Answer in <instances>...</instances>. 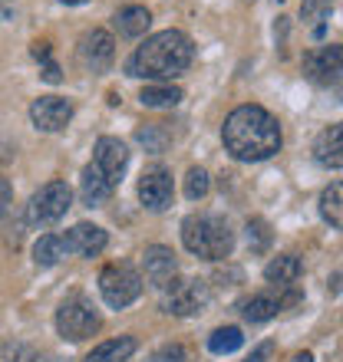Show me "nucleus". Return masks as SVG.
Returning a JSON list of instances; mask_svg holds the SVG:
<instances>
[{
	"label": "nucleus",
	"instance_id": "nucleus-9",
	"mask_svg": "<svg viewBox=\"0 0 343 362\" xmlns=\"http://www.w3.org/2000/svg\"><path fill=\"white\" fill-rule=\"evenodd\" d=\"M300 303V293L297 290H287V286H274V290H264V293L251 296L248 303H244V320L248 323H267V320H274L277 313H284L291 306Z\"/></svg>",
	"mask_w": 343,
	"mask_h": 362
},
{
	"label": "nucleus",
	"instance_id": "nucleus-16",
	"mask_svg": "<svg viewBox=\"0 0 343 362\" xmlns=\"http://www.w3.org/2000/svg\"><path fill=\"white\" fill-rule=\"evenodd\" d=\"M314 162L320 168H343V122L327 125L314 142Z\"/></svg>",
	"mask_w": 343,
	"mask_h": 362
},
{
	"label": "nucleus",
	"instance_id": "nucleus-38",
	"mask_svg": "<svg viewBox=\"0 0 343 362\" xmlns=\"http://www.w3.org/2000/svg\"><path fill=\"white\" fill-rule=\"evenodd\" d=\"M274 4H284V0H274Z\"/></svg>",
	"mask_w": 343,
	"mask_h": 362
},
{
	"label": "nucleus",
	"instance_id": "nucleus-6",
	"mask_svg": "<svg viewBox=\"0 0 343 362\" xmlns=\"http://www.w3.org/2000/svg\"><path fill=\"white\" fill-rule=\"evenodd\" d=\"M99 293H103L106 306L125 310L129 303H135L142 296V276H139L135 267H129V264H109L99 274Z\"/></svg>",
	"mask_w": 343,
	"mask_h": 362
},
{
	"label": "nucleus",
	"instance_id": "nucleus-35",
	"mask_svg": "<svg viewBox=\"0 0 343 362\" xmlns=\"http://www.w3.org/2000/svg\"><path fill=\"white\" fill-rule=\"evenodd\" d=\"M294 362H314V356H310V353H297Z\"/></svg>",
	"mask_w": 343,
	"mask_h": 362
},
{
	"label": "nucleus",
	"instance_id": "nucleus-15",
	"mask_svg": "<svg viewBox=\"0 0 343 362\" xmlns=\"http://www.w3.org/2000/svg\"><path fill=\"white\" fill-rule=\"evenodd\" d=\"M63 240H67V250L69 254H77V257H99L106 250V244H109V234H106L99 224H73V228L63 234Z\"/></svg>",
	"mask_w": 343,
	"mask_h": 362
},
{
	"label": "nucleus",
	"instance_id": "nucleus-17",
	"mask_svg": "<svg viewBox=\"0 0 343 362\" xmlns=\"http://www.w3.org/2000/svg\"><path fill=\"white\" fill-rule=\"evenodd\" d=\"M113 194V185H109V178H106L99 168L93 165H86L83 175H79V198H83L86 208H99V204H106V198Z\"/></svg>",
	"mask_w": 343,
	"mask_h": 362
},
{
	"label": "nucleus",
	"instance_id": "nucleus-3",
	"mask_svg": "<svg viewBox=\"0 0 343 362\" xmlns=\"http://www.w3.org/2000/svg\"><path fill=\"white\" fill-rule=\"evenodd\" d=\"M181 244L201 260H228L235 250V230L221 214H189L181 221Z\"/></svg>",
	"mask_w": 343,
	"mask_h": 362
},
{
	"label": "nucleus",
	"instance_id": "nucleus-19",
	"mask_svg": "<svg viewBox=\"0 0 343 362\" xmlns=\"http://www.w3.org/2000/svg\"><path fill=\"white\" fill-rule=\"evenodd\" d=\"M135 336H116V339H106L86 356L83 362H129V356L135 353Z\"/></svg>",
	"mask_w": 343,
	"mask_h": 362
},
{
	"label": "nucleus",
	"instance_id": "nucleus-24",
	"mask_svg": "<svg viewBox=\"0 0 343 362\" xmlns=\"http://www.w3.org/2000/svg\"><path fill=\"white\" fill-rule=\"evenodd\" d=\"M181 99H185V93H181L179 86H145L142 93H139V103L149 105V109H172V105H179Z\"/></svg>",
	"mask_w": 343,
	"mask_h": 362
},
{
	"label": "nucleus",
	"instance_id": "nucleus-12",
	"mask_svg": "<svg viewBox=\"0 0 343 362\" xmlns=\"http://www.w3.org/2000/svg\"><path fill=\"white\" fill-rule=\"evenodd\" d=\"M79 59H83L86 69L106 73L116 59L113 33H109V30H89V33H83V40H79Z\"/></svg>",
	"mask_w": 343,
	"mask_h": 362
},
{
	"label": "nucleus",
	"instance_id": "nucleus-26",
	"mask_svg": "<svg viewBox=\"0 0 343 362\" xmlns=\"http://www.w3.org/2000/svg\"><path fill=\"white\" fill-rule=\"evenodd\" d=\"M244 238H248V247L254 250V254H264L267 247H271V224H267L264 218H251L248 224H244Z\"/></svg>",
	"mask_w": 343,
	"mask_h": 362
},
{
	"label": "nucleus",
	"instance_id": "nucleus-36",
	"mask_svg": "<svg viewBox=\"0 0 343 362\" xmlns=\"http://www.w3.org/2000/svg\"><path fill=\"white\" fill-rule=\"evenodd\" d=\"M0 17H10V10H7V0H0Z\"/></svg>",
	"mask_w": 343,
	"mask_h": 362
},
{
	"label": "nucleus",
	"instance_id": "nucleus-23",
	"mask_svg": "<svg viewBox=\"0 0 343 362\" xmlns=\"http://www.w3.org/2000/svg\"><path fill=\"white\" fill-rule=\"evenodd\" d=\"M135 142L142 145L145 152L159 155V152H165V148L172 145V132L165 129L162 122H145V125H139V129H135Z\"/></svg>",
	"mask_w": 343,
	"mask_h": 362
},
{
	"label": "nucleus",
	"instance_id": "nucleus-2",
	"mask_svg": "<svg viewBox=\"0 0 343 362\" xmlns=\"http://www.w3.org/2000/svg\"><path fill=\"white\" fill-rule=\"evenodd\" d=\"M195 47L181 30H162L135 49L125 63V76L135 79H175L191 66Z\"/></svg>",
	"mask_w": 343,
	"mask_h": 362
},
{
	"label": "nucleus",
	"instance_id": "nucleus-37",
	"mask_svg": "<svg viewBox=\"0 0 343 362\" xmlns=\"http://www.w3.org/2000/svg\"><path fill=\"white\" fill-rule=\"evenodd\" d=\"M60 4H67V7H79V4H86V0H60Z\"/></svg>",
	"mask_w": 343,
	"mask_h": 362
},
{
	"label": "nucleus",
	"instance_id": "nucleus-28",
	"mask_svg": "<svg viewBox=\"0 0 343 362\" xmlns=\"http://www.w3.org/2000/svg\"><path fill=\"white\" fill-rule=\"evenodd\" d=\"M211 191V178L205 168H189L185 175V198L189 201H201Z\"/></svg>",
	"mask_w": 343,
	"mask_h": 362
},
{
	"label": "nucleus",
	"instance_id": "nucleus-21",
	"mask_svg": "<svg viewBox=\"0 0 343 362\" xmlns=\"http://www.w3.org/2000/svg\"><path fill=\"white\" fill-rule=\"evenodd\" d=\"M304 274V264L294 257V254H281L264 267V280L274 286H291L297 276Z\"/></svg>",
	"mask_w": 343,
	"mask_h": 362
},
{
	"label": "nucleus",
	"instance_id": "nucleus-34",
	"mask_svg": "<svg viewBox=\"0 0 343 362\" xmlns=\"http://www.w3.org/2000/svg\"><path fill=\"white\" fill-rule=\"evenodd\" d=\"M33 59H40V63H50V43H33Z\"/></svg>",
	"mask_w": 343,
	"mask_h": 362
},
{
	"label": "nucleus",
	"instance_id": "nucleus-7",
	"mask_svg": "<svg viewBox=\"0 0 343 362\" xmlns=\"http://www.w3.org/2000/svg\"><path fill=\"white\" fill-rule=\"evenodd\" d=\"M211 303V290L205 280H175L165 286L162 310L172 316H195Z\"/></svg>",
	"mask_w": 343,
	"mask_h": 362
},
{
	"label": "nucleus",
	"instance_id": "nucleus-14",
	"mask_svg": "<svg viewBox=\"0 0 343 362\" xmlns=\"http://www.w3.org/2000/svg\"><path fill=\"white\" fill-rule=\"evenodd\" d=\"M142 270H145V280H149L155 290L172 286V284H175V274H179V264H175L172 247H165V244H152V247H145Z\"/></svg>",
	"mask_w": 343,
	"mask_h": 362
},
{
	"label": "nucleus",
	"instance_id": "nucleus-11",
	"mask_svg": "<svg viewBox=\"0 0 343 362\" xmlns=\"http://www.w3.org/2000/svg\"><path fill=\"white\" fill-rule=\"evenodd\" d=\"M175 198V185H172V172L165 165H152L145 168L139 178V201L145 204V211H165L172 208Z\"/></svg>",
	"mask_w": 343,
	"mask_h": 362
},
{
	"label": "nucleus",
	"instance_id": "nucleus-8",
	"mask_svg": "<svg viewBox=\"0 0 343 362\" xmlns=\"http://www.w3.org/2000/svg\"><path fill=\"white\" fill-rule=\"evenodd\" d=\"M304 76L314 86H337L343 79V47L340 43H327L317 47L304 57Z\"/></svg>",
	"mask_w": 343,
	"mask_h": 362
},
{
	"label": "nucleus",
	"instance_id": "nucleus-29",
	"mask_svg": "<svg viewBox=\"0 0 343 362\" xmlns=\"http://www.w3.org/2000/svg\"><path fill=\"white\" fill-rule=\"evenodd\" d=\"M149 362H189V353H185L179 343H169V346H162V349H155V353L149 356Z\"/></svg>",
	"mask_w": 343,
	"mask_h": 362
},
{
	"label": "nucleus",
	"instance_id": "nucleus-31",
	"mask_svg": "<svg viewBox=\"0 0 343 362\" xmlns=\"http://www.w3.org/2000/svg\"><path fill=\"white\" fill-rule=\"evenodd\" d=\"M10 204H13V188H10V181L0 175V221L10 214Z\"/></svg>",
	"mask_w": 343,
	"mask_h": 362
},
{
	"label": "nucleus",
	"instance_id": "nucleus-10",
	"mask_svg": "<svg viewBox=\"0 0 343 362\" xmlns=\"http://www.w3.org/2000/svg\"><path fill=\"white\" fill-rule=\"evenodd\" d=\"M73 119V103L63 99V95H40L30 105V122L37 132H63Z\"/></svg>",
	"mask_w": 343,
	"mask_h": 362
},
{
	"label": "nucleus",
	"instance_id": "nucleus-33",
	"mask_svg": "<svg viewBox=\"0 0 343 362\" xmlns=\"http://www.w3.org/2000/svg\"><path fill=\"white\" fill-rule=\"evenodd\" d=\"M40 76L47 79V83H53V86H57V83H63V73H60V66L53 63V59H50V63H43V73H40Z\"/></svg>",
	"mask_w": 343,
	"mask_h": 362
},
{
	"label": "nucleus",
	"instance_id": "nucleus-4",
	"mask_svg": "<svg viewBox=\"0 0 343 362\" xmlns=\"http://www.w3.org/2000/svg\"><path fill=\"white\" fill-rule=\"evenodd\" d=\"M73 208V188L67 181H47L40 191H33V198L27 204V224L33 228H47L57 224L60 218H67V211Z\"/></svg>",
	"mask_w": 343,
	"mask_h": 362
},
{
	"label": "nucleus",
	"instance_id": "nucleus-27",
	"mask_svg": "<svg viewBox=\"0 0 343 362\" xmlns=\"http://www.w3.org/2000/svg\"><path fill=\"white\" fill-rule=\"evenodd\" d=\"M0 356H4V362H43V353L37 346L20 343V339H10L0 346Z\"/></svg>",
	"mask_w": 343,
	"mask_h": 362
},
{
	"label": "nucleus",
	"instance_id": "nucleus-13",
	"mask_svg": "<svg viewBox=\"0 0 343 362\" xmlns=\"http://www.w3.org/2000/svg\"><path fill=\"white\" fill-rule=\"evenodd\" d=\"M93 162H96V168L109 178V185L116 188V185L123 181L125 168H129V148H125V142L113 139V135H103L93 148Z\"/></svg>",
	"mask_w": 343,
	"mask_h": 362
},
{
	"label": "nucleus",
	"instance_id": "nucleus-30",
	"mask_svg": "<svg viewBox=\"0 0 343 362\" xmlns=\"http://www.w3.org/2000/svg\"><path fill=\"white\" fill-rule=\"evenodd\" d=\"M330 4L334 0H304L300 4V20H320L330 13Z\"/></svg>",
	"mask_w": 343,
	"mask_h": 362
},
{
	"label": "nucleus",
	"instance_id": "nucleus-1",
	"mask_svg": "<svg viewBox=\"0 0 343 362\" xmlns=\"http://www.w3.org/2000/svg\"><path fill=\"white\" fill-rule=\"evenodd\" d=\"M221 142L225 152L235 162H267L281 152V125L267 109L261 105H238L231 109L225 125H221Z\"/></svg>",
	"mask_w": 343,
	"mask_h": 362
},
{
	"label": "nucleus",
	"instance_id": "nucleus-5",
	"mask_svg": "<svg viewBox=\"0 0 343 362\" xmlns=\"http://www.w3.org/2000/svg\"><path fill=\"white\" fill-rule=\"evenodd\" d=\"M57 333L67 343H83L89 336H96L99 333V313H96V306L79 293L63 300L57 310Z\"/></svg>",
	"mask_w": 343,
	"mask_h": 362
},
{
	"label": "nucleus",
	"instance_id": "nucleus-32",
	"mask_svg": "<svg viewBox=\"0 0 343 362\" xmlns=\"http://www.w3.org/2000/svg\"><path fill=\"white\" fill-rule=\"evenodd\" d=\"M271 356H274V343L267 339V343H261V346H257V349H254V353H251L244 362H267V359H271Z\"/></svg>",
	"mask_w": 343,
	"mask_h": 362
},
{
	"label": "nucleus",
	"instance_id": "nucleus-25",
	"mask_svg": "<svg viewBox=\"0 0 343 362\" xmlns=\"http://www.w3.org/2000/svg\"><path fill=\"white\" fill-rule=\"evenodd\" d=\"M241 346H244V336H241L238 326H221V329H215L208 336V349L215 356H228L235 349H241Z\"/></svg>",
	"mask_w": 343,
	"mask_h": 362
},
{
	"label": "nucleus",
	"instance_id": "nucleus-22",
	"mask_svg": "<svg viewBox=\"0 0 343 362\" xmlns=\"http://www.w3.org/2000/svg\"><path fill=\"white\" fill-rule=\"evenodd\" d=\"M67 254H69L67 240L60 238V234H43V238L33 244V264H37V267H57Z\"/></svg>",
	"mask_w": 343,
	"mask_h": 362
},
{
	"label": "nucleus",
	"instance_id": "nucleus-20",
	"mask_svg": "<svg viewBox=\"0 0 343 362\" xmlns=\"http://www.w3.org/2000/svg\"><path fill=\"white\" fill-rule=\"evenodd\" d=\"M317 211H320V218H324L330 228L343 230V181H334V185H327V188L320 191Z\"/></svg>",
	"mask_w": 343,
	"mask_h": 362
},
{
	"label": "nucleus",
	"instance_id": "nucleus-18",
	"mask_svg": "<svg viewBox=\"0 0 343 362\" xmlns=\"http://www.w3.org/2000/svg\"><path fill=\"white\" fill-rule=\"evenodd\" d=\"M113 27L119 30V37L139 40L145 30L152 27V13H149L145 7H139V4H129V7H123V10H119V13L113 17Z\"/></svg>",
	"mask_w": 343,
	"mask_h": 362
}]
</instances>
